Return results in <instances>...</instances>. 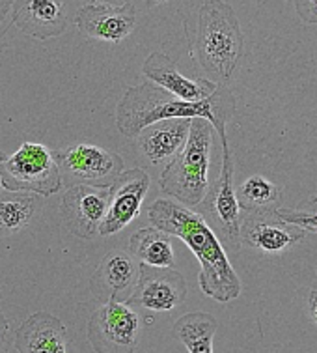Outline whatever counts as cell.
<instances>
[{
    "instance_id": "7c38bea8",
    "label": "cell",
    "mask_w": 317,
    "mask_h": 353,
    "mask_svg": "<svg viewBox=\"0 0 317 353\" xmlns=\"http://www.w3.org/2000/svg\"><path fill=\"white\" fill-rule=\"evenodd\" d=\"M75 23L85 38L120 43L135 30L136 13L131 4L125 6L86 4L75 15Z\"/></svg>"
},
{
    "instance_id": "f1b7e54d",
    "label": "cell",
    "mask_w": 317,
    "mask_h": 353,
    "mask_svg": "<svg viewBox=\"0 0 317 353\" xmlns=\"http://www.w3.org/2000/svg\"><path fill=\"white\" fill-rule=\"evenodd\" d=\"M148 4H159V2H164V0H146Z\"/></svg>"
},
{
    "instance_id": "8fae6325",
    "label": "cell",
    "mask_w": 317,
    "mask_h": 353,
    "mask_svg": "<svg viewBox=\"0 0 317 353\" xmlns=\"http://www.w3.org/2000/svg\"><path fill=\"white\" fill-rule=\"evenodd\" d=\"M110 202V187L99 189L90 185L69 187L62 200V219L73 236L91 239L98 236Z\"/></svg>"
},
{
    "instance_id": "ba28073f",
    "label": "cell",
    "mask_w": 317,
    "mask_h": 353,
    "mask_svg": "<svg viewBox=\"0 0 317 353\" xmlns=\"http://www.w3.org/2000/svg\"><path fill=\"white\" fill-rule=\"evenodd\" d=\"M187 297V283L179 271L172 268H153L140 263L138 283L127 299L129 307H140L153 312H170Z\"/></svg>"
},
{
    "instance_id": "ac0fdd59",
    "label": "cell",
    "mask_w": 317,
    "mask_h": 353,
    "mask_svg": "<svg viewBox=\"0 0 317 353\" xmlns=\"http://www.w3.org/2000/svg\"><path fill=\"white\" fill-rule=\"evenodd\" d=\"M129 252L140 263L153 268H172L175 262L172 236L155 226L135 232L129 239Z\"/></svg>"
},
{
    "instance_id": "4dcf8cb0",
    "label": "cell",
    "mask_w": 317,
    "mask_h": 353,
    "mask_svg": "<svg viewBox=\"0 0 317 353\" xmlns=\"http://www.w3.org/2000/svg\"><path fill=\"white\" fill-rule=\"evenodd\" d=\"M311 204H317V196H314V199H311Z\"/></svg>"
},
{
    "instance_id": "5b68a950",
    "label": "cell",
    "mask_w": 317,
    "mask_h": 353,
    "mask_svg": "<svg viewBox=\"0 0 317 353\" xmlns=\"http://www.w3.org/2000/svg\"><path fill=\"white\" fill-rule=\"evenodd\" d=\"M0 181L10 193L28 191L39 196H51L62 187V176L52 152L38 142H25L0 163Z\"/></svg>"
},
{
    "instance_id": "4316f807",
    "label": "cell",
    "mask_w": 317,
    "mask_h": 353,
    "mask_svg": "<svg viewBox=\"0 0 317 353\" xmlns=\"http://www.w3.org/2000/svg\"><path fill=\"white\" fill-rule=\"evenodd\" d=\"M13 2H15V0H0V23L6 19L8 12L12 10Z\"/></svg>"
},
{
    "instance_id": "5bb4252c",
    "label": "cell",
    "mask_w": 317,
    "mask_h": 353,
    "mask_svg": "<svg viewBox=\"0 0 317 353\" xmlns=\"http://www.w3.org/2000/svg\"><path fill=\"white\" fill-rule=\"evenodd\" d=\"M142 71L151 83L182 101H201L219 86L208 79H187L175 68L174 60L162 52H151L144 60Z\"/></svg>"
},
{
    "instance_id": "2e32d148",
    "label": "cell",
    "mask_w": 317,
    "mask_h": 353,
    "mask_svg": "<svg viewBox=\"0 0 317 353\" xmlns=\"http://www.w3.org/2000/svg\"><path fill=\"white\" fill-rule=\"evenodd\" d=\"M65 341L67 331L62 320L41 310L21 323L15 347L19 353H67Z\"/></svg>"
},
{
    "instance_id": "4fadbf2b",
    "label": "cell",
    "mask_w": 317,
    "mask_h": 353,
    "mask_svg": "<svg viewBox=\"0 0 317 353\" xmlns=\"http://www.w3.org/2000/svg\"><path fill=\"white\" fill-rule=\"evenodd\" d=\"M308 234L300 226L289 225L274 213H248L241 223V239L263 252H282L292 245L303 241Z\"/></svg>"
},
{
    "instance_id": "8992f818",
    "label": "cell",
    "mask_w": 317,
    "mask_h": 353,
    "mask_svg": "<svg viewBox=\"0 0 317 353\" xmlns=\"http://www.w3.org/2000/svg\"><path fill=\"white\" fill-rule=\"evenodd\" d=\"M58 165L62 185H90L109 189L123 172L122 157L101 146L75 144L65 150L52 152Z\"/></svg>"
},
{
    "instance_id": "44dd1931",
    "label": "cell",
    "mask_w": 317,
    "mask_h": 353,
    "mask_svg": "<svg viewBox=\"0 0 317 353\" xmlns=\"http://www.w3.org/2000/svg\"><path fill=\"white\" fill-rule=\"evenodd\" d=\"M36 212V202L30 194L0 193V234L12 236L23 230Z\"/></svg>"
},
{
    "instance_id": "9a60e30c",
    "label": "cell",
    "mask_w": 317,
    "mask_h": 353,
    "mask_svg": "<svg viewBox=\"0 0 317 353\" xmlns=\"http://www.w3.org/2000/svg\"><path fill=\"white\" fill-rule=\"evenodd\" d=\"M13 25L26 36L51 39L65 32L67 15L62 0H21Z\"/></svg>"
},
{
    "instance_id": "7a4b0ae2",
    "label": "cell",
    "mask_w": 317,
    "mask_h": 353,
    "mask_svg": "<svg viewBox=\"0 0 317 353\" xmlns=\"http://www.w3.org/2000/svg\"><path fill=\"white\" fill-rule=\"evenodd\" d=\"M235 112V97L226 86L201 101H182L157 84L144 83L133 86L118 103L116 125L127 139H136L144 129L162 120L172 118H204L208 120L217 135L226 133V123Z\"/></svg>"
},
{
    "instance_id": "277c9868",
    "label": "cell",
    "mask_w": 317,
    "mask_h": 353,
    "mask_svg": "<svg viewBox=\"0 0 317 353\" xmlns=\"http://www.w3.org/2000/svg\"><path fill=\"white\" fill-rule=\"evenodd\" d=\"M243 54V32L237 15L224 0H206L198 13L196 58L206 71L228 81Z\"/></svg>"
},
{
    "instance_id": "484cf974",
    "label": "cell",
    "mask_w": 317,
    "mask_h": 353,
    "mask_svg": "<svg viewBox=\"0 0 317 353\" xmlns=\"http://www.w3.org/2000/svg\"><path fill=\"white\" fill-rule=\"evenodd\" d=\"M88 4H103V6H125L129 0H86Z\"/></svg>"
},
{
    "instance_id": "3957f363",
    "label": "cell",
    "mask_w": 317,
    "mask_h": 353,
    "mask_svg": "<svg viewBox=\"0 0 317 353\" xmlns=\"http://www.w3.org/2000/svg\"><path fill=\"white\" fill-rule=\"evenodd\" d=\"M213 131L208 120L193 118L185 146L161 174L159 185L162 193L185 208H198L208 196Z\"/></svg>"
},
{
    "instance_id": "d6986e66",
    "label": "cell",
    "mask_w": 317,
    "mask_h": 353,
    "mask_svg": "<svg viewBox=\"0 0 317 353\" xmlns=\"http://www.w3.org/2000/svg\"><path fill=\"white\" fill-rule=\"evenodd\" d=\"M217 329L219 321L208 312H188L174 323L175 336L188 353H213Z\"/></svg>"
},
{
    "instance_id": "1f68e13d",
    "label": "cell",
    "mask_w": 317,
    "mask_h": 353,
    "mask_svg": "<svg viewBox=\"0 0 317 353\" xmlns=\"http://www.w3.org/2000/svg\"><path fill=\"white\" fill-rule=\"evenodd\" d=\"M0 191H2V181H0Z\"/></svg>"
},
{
    "instance_id": "603a6c76",
    "label": "cell",
    "mask_w": 317,
    "mask_h": 353,
    "mask_svg": "<svg viewBox=\"0 0 317 353\" xmlns=\"http://www.w3.org/2000/svg\"><path fill=\"white\" fill-rule=\"evenodd\" d=\"M282 221L289 223V225L300 226L306 232H317V213H308V212H293V210H276Z\"/></svg>"
},
{
    "instance_id": "cb8c5ba5",
    "label": "cell",
    "mask_w": 317,
    "mask_h": 353,
    "mask_svg": "<svg viewBox=\"0 0 317 353\" xmlns=\"http://www.w3.org/2000/svg\"><path fill=\"white\" fill-rule=\"evenodd\" d=\"M300 21L306 25H317V0H293Z\"/></svg>"
},
{
    "instance_id": "9c48e42d",
    "label": "cell",
    "mask_w": 317,
    "mask_h": 353,
    "mask_svg": "<svg viewBox=\"0 0 317 353\" xmlns=\"http://www.w3.org/2000/svg\"><path fill=\"white\" fill-rule=\"evenodd\" d=\"M148 187L149 176L142 168H131L120 174L110 187L109 210L99 225V236H114L131 225L140 213Z\"/></svg>"
},
{
    "instance_id": "7402d4cb",
    "label": "cell",
    "mask_w": 317,
    "mask_h": 353,
    "mask_svg": "<svg viewBox=\"0 0 317 353\" xmlns=\"http://www.w3.org/2000/svg\"><path fill=\"white\" fill-rule=\"evenodd\" d=\"M99 273L103 275L107 286L112 290V297L120 292H125L136 281V268L133 256L125 254V252H112L109 256H105Z\"/></svg>"
},
{
    "instance_id": "f546056e",
    "label": "cell",
    "mask_w": 317,
    "mask_h": 353,
    "mask_svg": "<svg viewBox=\"0 0 317 353\" xmlns=\"http://www.w3.org/2000/svg\"><path fill=\"white\" fill-rule=\"evenodd\" d=\"M4 159H6V155H4V152H0V163H2Z\"/></svg>"
},
{
    "instance_id": "83f0119b",
    "label": "cell",
    "mask_w": 317,
    "mask_h": 353,
    "mask_svg": "<svg viewBox=\"0 0 317 353\" xmlns=\"http://www.w3.org/2000/svg\"><path fill=\"white\" fill-rule=\"evenodd\" d=\"M8 333V320H6V316L2 314V310H0V341L6 336Z\"/></svg>"
},
{
    "instance_id": "ffe728a7",
    "label": "cell",
    "mask_w": 317,
    "mask_h": 353,
    "mask_svg": "<svg viewBox=\"0 0 317 353\" xmlns=\"http://www.w3.org/2000/svg\"><path fill=\"white\" fill-rule=\"evenodd\" d=\"M235 196L241 210H245L246 213L263 215L280 210L282 189L263 176H250L241 183L239 189L235 191Z\"/></svg>"
},
{
    "instance_id": "e0dca14e",
    "label": "cell",
    "mask_w": 317,
    "mask_h": 353,
    "mask_svg": "<svg viewBox=\"0 0 317 353\" xmlns=\"http://www.w3.org/2000/svg\"><path fill=\"white\" fill-rule=\"evenodd\" d=\"M190 122V118H172L144 129L138 135V142L149 163L161 165L174 159L187 142Z\"/></svg>"
},
{
    "instance_id": "d4e9b609",
    "label": "cell",
    "mask_w": 317,
    "mask_h": 353,
    "mask_svg": "<svg viewBox=\"0 0 317 353\" xmlns=\"http://www.w3.org/2000/svg\"><path fill=\"white\" fill-rule=\"evenodd\" d=\"M306 310H308L310 320L317 325V288L310 290V294H308V303H306Z\"/></svg>"
},
{
    "instance_id": "52a82bcc",
    "label": "cell",
    "mask_w": 317,
    "mask_h": 353,
    "mask_svg": "<svg viewBox=\"0 0 317 353\" xmlns=\"http://www.w3.org/2000/svg\"><path fill=\"white\" fill-rule=\"evenodd\" d=\"M140 316L127 303L110 297L88 321V341L96 353H135Z\"/></svg>"
},
{
    "instance_id": "30bf717a",
    "label": "cell",
    "mask_w": 317,
    "mask_h": 353,
    "mask_svg": "<svg viewBox=\"0 0 317 353\" xmlns=\"http://www.w3.org/2000/svg\"><path fill=\"white\" fill-rule=\"evenodd\" d=\"M222 144V167H220L219 180L209 187L208 196L201 202V210L215 219V223L220 226V230L228 238L239 243L241 239V208L235 196L233 187V157L230 152L226 133L220 135Z\"/></svg>"
},
{
    "instance_id": "6da1fadb",
    "label": "cell",
    "mask_w": 317,
    "mask_h": 353,
    "mask_svg": "<svg viewBox=\"0 0 317 353\" xmlns=\"http://www.w3.org/2000/svg\"><path fill=\"white\" fill-rule=\"evenodd\" d=\"M148 213L151 225L185 241L198 258V284L206 296L219 303H228L241 296L239 276L228 260L217 234L211 230L201 213L166 199L155 200L149 205Z\"/></svg>"
}]
</instances>
